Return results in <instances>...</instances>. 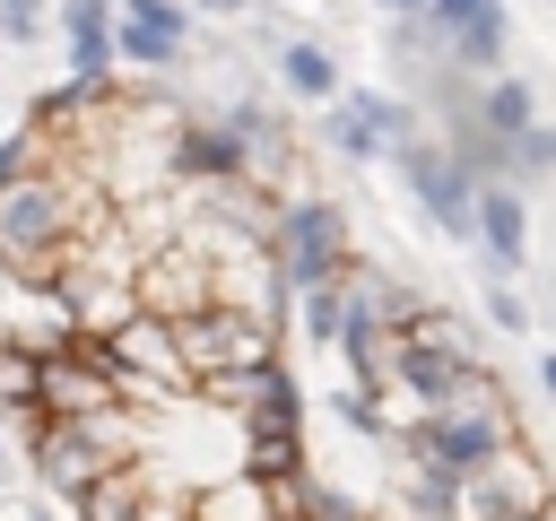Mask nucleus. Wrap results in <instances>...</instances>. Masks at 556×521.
<instances>
[{"label":"nucleus","instance_id":"nucleus-1","mask_svg":"<svg viewBox=\"0 0 556 521\" xmlns=\"http://www.w3.org/2000/svg\"><path fill=\"white\" fill-rule=\"evenodd\" d=\"M104 208H113V200H104L87 174H70V165H35V174L0 182V269H9L17 287H43L52 260H61Z\"/></svg>","mask_w":556,"mask_h":521},{"label":"nucleus","instance_id":"nucleus-2","mask_svg":"<svg viewBox=\"0 0 556 521\" xmlns=\"http://www.w3.org/2000/svg\"><path fill=\"white\" fill-rule=\"evenodd\" d=\"M504 443H521V417H513V399H504L495 373H469L443 408H426V417H408V425L391 434L400 460H426V469H443V478H469V469H478L486 452H504Z\"/></svg>","mask_w":556,"mask_h":521},{"label":"nucleus","instance_id":"nucleus-3","mask_svg":"<svg viewBox=\"0 0 556 521\" xmlns=\"http://www.w3.org/2000/svg\"><path fill=\"white\" fill-rule=\"evenodd\" d=\"M148 443H156V434H148L139 408H96V417H43V434L26 443V460H35V486H43V495L78 504L96 478L148 460Z\"/></svg>","mask_w":556,"mask_h":521},{"label":"nucleus","instance_id":"nucleus-4","mask_svg":"<svg viewBox=\"0 0 556 521\" xmlns=\"http://www.w3.org/2000/svg\"><path fill=\"white\" fill-rule=\"evenodd\" d=\"M261 252H269V269L287 278V295H295V287H321V278H348V269H356L348 208H339V200H321V191H295V200H278V217H269Z\"/></svg>","mask_w":556,"mask_h":521},{"label":"nucleus","instance_id":"nucleus-5","mask_svg":"<svg viewBox=\"0 0 556 521\" xmlns=\"http://www.w3.org/2000/svg\"><path fill=\"white\" fill-rule=\"evenodd\" d=\"M426 130V113L400 96V87H339L330 104H321V122H313V139H321V156H339V165H382L400 139H417Z\"/></svg>","mask_w":556,"mask_h":521},{"label":"nucleus","instance_id":"nucleus-6","mask_svg":"<svg viewBox=\"0 0 556 521\" xmlns=\"http://www.w3.org/2000/svg\"><path fill=\"white\" fill-rule=\"evenodd\" d=\"M391 174L408 182V200L426 208V226L434 234H452V243H469V208H478V174L434 139V130H417V139H400L391 148Z\"/></svg>","mask_w":556,"mask_h":521},{"label":"nucleus","instance_id":"nucleus-7","mask_svg":"<svg viewBox=\"0 0 556 521\" xmlns=\"http://www.w3.org/2000/svg\"><path fill=\"white\" fill-rule=\"evenodd\" d=\"M513 512H556V478L530 443H504L486 452L469 478H460V512L452 521H513Z\"/></svg>","mask_w":556,"mask_h":521},{"label":"nucleus","instance_id":"nucleus-8","mask_svg":"<svg viewBox=\"0 0 556 521\" xmlns=\"http://www.w3.org/2000/svg\"><path fill=\"white\" fill-rule=\"evenodd\" d=\"M139 313H156V321H182V313H200V304H217V252L200 243V234H174V243H156V252H139Z\"/></svg>","mask_w":556,"mask_h":521},{"label":"nucleus","instance_id":"nucleus-9","mask_svg":"<svg viewBox=\"0 0 556 521\" xmlns=\"http://www.w3.org/2000/svg\"><path fill=\"white\" fill-rule=\"evenodd\" d=\"M426 35L460 78H495L504 43H513V17H504V0H426Z\"/></svg>","mask_w":556,"mask_h":521},{"label":"nucleus","instance_id":"nucleus-10","mask_svg":"<svg viewBox=\"0 0 556 521\" xmlns=\"http://www.w3.org/2000/svg\"><path fill=\"white\" fill-rule=\"evenodd\" d=\"M165 182H174V191H217V182H243V148H235V130H226L208 104H182V113H174V139H165Z\"/></svg>","mask_w":556,"mask_h":521},{"label":"nucleus","instance_id":"nucleus-11","mask_svg":"<svg viewBox=\"0 0 556 521\" xmlns=\"http://www.w3.org/2000/svg\"><path fill=\"white\" fill-rule=\"evenodd\" d=\"M113 61L122 69H148V78L182 69L191 61V9L182 0H122L113 9Z\"/></svg>","mask_w":556,"mask_h":521},{"label":"nucleus","instance_id":"nucleus-12","mask_svg":"<svg viewBox=\"0 0 556 521\" xmlns=\"http://www.w3.org/2000/svg\"><path fill=\"white\" fill-rule=\"evenodd\" d=\"M469 243L486 252V278H513L530 260V200L513 182H478V208H469Z\"/></svg>","mask_w":556,"mask_h":521},{"label":"nucleus","instance_id":"nucleus-13","mask_svg":"<svg viewBox=\"0 0 556 521\" xmlns=\"http://www.w3.org/2000/svg\"><path fill=\"white\" fill-rule=\"evenodd\" d=\"M278 87H287L295 104H313V113H321V104H330L348 78H339V52H330V43H313V35H287V43H278Z\"/></svg>","mask_w":556,"mask_h":521},{"label":"nucleus","instance_id":"nucleus-14","mask_svg":"<svg viewBox=\"0 0 556 521\" xmlns=\"http://www.w3.org/2000/svg\"><path fill=\"white\" fill-rule=\"evenodd\" d=\"M148 495H156V460H130V469L96 478L70 512H78V521H148Z\"/></svg>","mask_w":556,"mask_h":521},{"label":"nucleus","instance_id":"nucleus-15","mask_svg":"<svg viewBox=\"0 0 556 521\" xmlns=\"http://www.w3.org/2000/svg\"><path fill=\"white\" fill-rule=\"evenodd\" d=\"M539 122V87L530 78H513V69H495V78H478V130L504 148V139H521Z\"/></svg>","mask_w":556,"mask_h":521},{"label":"nucleus","instance_id":"nucleus-16","mask_svg":"<svg viewBox=\"0 0 556 521\" xmlns=\"http://www.w3.org/2000/svg\"><path fill=\"white\" fill-rule=\"evenodd\" d=\"M495 182H513L521 200H530L539 182H556V122H547V113H539L521 139H504V174H495Z\"/></svg>","mask_w":556,"mask_h":521},{"label":"nucleus","instance_id":"nucleus-17","mask_svg":"<svg viewBox=\"0 0 556 521\" xmlns=\"http://www.w3.org/2000/svg\"><path fill=\"white\" fill-rule=\"evenodd\" d=\"M339 313H348V278H321V287H295L287 321L313 339V347H339Z\"/></svg>","mask_w":556,"mask_h":521},{"label":"nucleus","instance_id":"nucleus-18","mask_svg":"<svg viewBox=\"0 0 556 521\" xmlns=\"http://www.w3.org/2000/svg\"><path fill=\"white\" fill-rule=\"evenodd\" d=\"M400 504H408L417 521H452V512H460V478H443V469H426V460H400Z\"/></svg>","mask_w":556,"mask_h":521},{"label":"nucleus","instance_id":"nucleus-19","mask_svg":"<svg viewBox=\"0 0 556 521\" xmlns=\"http://www.w3.org/2000/svg\"><path fill=\"white\" fill-rule=\"evenodd\" d=\"M330 408H339V417H348V425H356L365 443H391V434H400V425H391V408H382L374 391H356V382H348V391H339Z\"/></svg>","mask_w":556,"mask_h":521},{"label":"nucleus","instance_id":"nucleus-20","mask_svg":"<svg viewBox=\"0 0 556 521\" xmlns=\"http://www.w3.org/2000/svg\"><path fill=\"white\" fill-rule=\"evenodd\" d=\"M478 313H486L495 330H521V321H530V304L513 295V278H486V287H478Z\"/></svg>","mask_w":556,"mask_h":521},{"label":"nucleus","instance_id":"nucleus-21","mask_svg":"<svg viewBox=\"0 0 556 521\" xmlns=\"http://www.w3.org/2000/svg\"><path fill=\"white\" fill-rule=\"evenodd\" d=\"M52 26V9L43 0H0V43H35Z\"/></svg>","mask_w":556,"mask_h":521},{"label":"nucleus","instance_id":"nucleus-22","mask_svg":"<svg viewBox=\"0 0 556 521\" xmlns=\"http://www.w3.org/2000/svg\"><path fill=\"white\" fill-rule=\"evenodd\" d=\"M35 165H43V148H35L26 130H9V139H0V182H17V174H35Z\"/></svg>","mask_w":556,"mask_h":521},{"label":"nucleus","instance_id":"nucleus-23","mask_svg":"<svg viewBox=\"0 0 556 521\" xmlns=\"http://www.w3.org/2000/svg\"><path fill=\"white\" fill-rule=\"evenodd\" d=\"M182 9H200V17H252V9H269V0H182Z\"/></svg>","mask_w":556,"mask_h":521},{"label":"nucleus","instance_id":"nucleus-24","mask_svg":"<svg viewBox=\"0 0 556 521\" xmlns=\"http://www.w3.org/2000/svg\"><path fill=\"white\" fill-rule=\"evenodd\" d=\"M530 382H539V391L556 399V347H547V356H530Z\"/></svg>","mask_w":556,"mask_h":521},{"label":"nucleus","instance_id":"nucleus-25","mask_svg":"<svg viewBox=\"0 0 556 521\" xmlns=\"http://www.w3.org/2000/svg\"><path fill=\"white\" fill-rule=\"evenodd\" d=\"M382 17H426V0H374Z\"/></svg>","mask_w":556,"mask_h":521},{"label":"nucleus","instance_id":"nucleus-26","mask_svg":"<svg viewBox=\"0 0 556 521\" xmlns=\"http://www.w3.org/2000/svg\"><path fill=\"white\" fill-rule=\"evenodd\" d=\"M9 478H17V460H9V452H0V486H9Z\"/></svg>","mask_w":556,"mask_h":521},{"label":"nucleus","instance_id":"nucleus-27","mask_svg":"<svg viewBox=\"0 0 556 521\" xmlns=\"http://www.w3.org/2000/svg\"><path fill=\"white\" fill-rule=\"evenodd\" d=\"M17 521H52V512H43V504H26V512H17Z\"/></svg>","mask_w":556,"mask_h":521},{"label":"nucleus","instance_id":"nucleus-28","mask_svg":"<svg viewBox=\"0 0 556 521\" xmlns=\"http://www.w3.org/2000/svg\"><path fill=\"white\" fill-rule=\"evenodd\" d=\"M365 521H374V512H365Z\"/></svg>","mask_w":556,"mask_h":521}]
</instances>
